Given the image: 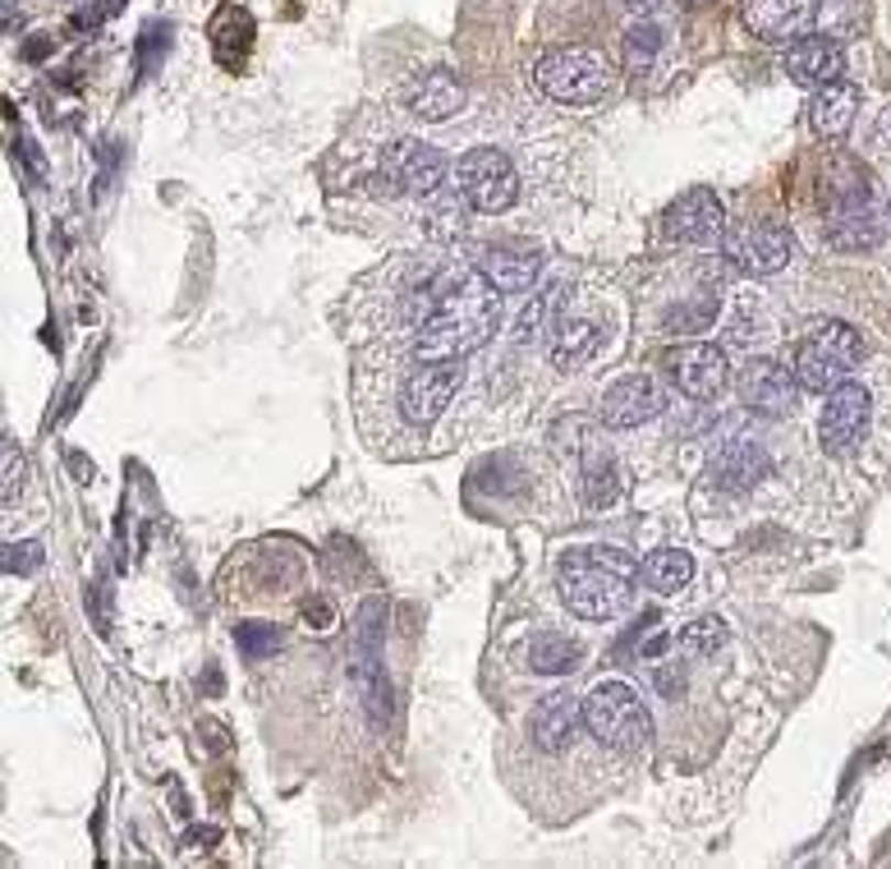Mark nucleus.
I'll return each mask as SVG.
<instances>
[{"instance_id":"1","label":"nucleus","mask_w":891,"mask_h":869,"mask_svg":"<svg viewBox=\"0 0 891 869\" xmlns=\"http://www.w3.org/2000/svg\"><path fill=\"white\" fill-rule=\"evenodd\" d=\"M496 314H502V299H496V286L479 267L446 280V290H437L424 327H418V360H464V354H474L496 331Z\"/></svg>"},{"instance_id":"2","label":"nucleus","mask_w":891,"mask_h":869,"mask_svg":"<svg viewBox=\"0 0 891 869\" xmlns=\"http://www.w3.org/2000/svg\"><path fill=\"white\" fill-rule=\"evenodd\" d=\"M635 580H639V561L620 548H570L557 566L561 598L574 617L584 622H612L620 617L635 598Z\"/></svg>"},{"instance_id":"3","label":"nucleus","mask_w":891,"mask_h":869,"mask_svg":"<svg viewBox=\"0 0 891 869\" xmlns=\"http://www.w3.org/2000/svg\"><path fill=\"white\" fill-rule=\"evenodd\" d=\"M584 727L597 746H607L616 755H644L648 736H652V718L648 704L639 700L635 685L625 681H597L584 695Z\"/></svg>"},{"instance_id":"4","label":"nucleus","mask_w":891,"mask_h":869,"mask_svg":"<svg viewBox=\"0 0 891 869\" xmlns=\"http://www.w3.org/2000/svg\"><path fill=\"white\" fill-rule=\"evenodd\" d=\"M864 360V341H859V331L850 322H836V318H823L814 322L800 337L795 345V382L804 392H836L842 382H850V373L859 369Z\"/></svg>"},{"instance_id":"5","label":"nucleus","mask_w":891,"mask_h":869,"mask_svg":"<svg viewBox=\"0 0 891 869\" xmlns=\"http://www.w3.org/2000/svg\"><path fill=\"white\" fill-rule=\"evenodd\" d=\"M538 88L561 107H588L612 92V65L593 46H561L538 61Z\"/></svg>"},{"instance_id":"6","label":"nucleus","mask_w":891,"mask_h":869,"mask_svg":"<svg viewBox=\"0 0 891 869\" xmlns=\"http://www.w3.org/2000/svg\"><path fill=\"white\" fill-rule=\"evenodd\" d=\"M455 180H460L464 202L479 212H506L519 198V175H515L506 152H496V147L464 152L460 166H455Z\"/></svg>"},{"instance_id":"7","label":"nucleus","mask_w":891,"mask_h":869,"mask_svg":"<svg viewBox=\"0 0 891 869\" xmlns=\"http://www.w3.org/2000/svg\"><path fill=\"white\" fill-rule=\"evenodd\" d=\"M722 253L749 276H772L795 258V240H791V230L777 226V221H749V226L726 230Z\"/></svg>"},{"instance_id":"8","label":"nucleus","mask_w":891,"mask_h":869,"mask_svg":"<svg viewBox=\"0 0 891 869\" xmlns=\"http://www.w3.org/2000/svg\"><path fill=\"white\" fill-rule=\"evenodd\" d=\"M873 424V400L869 392L859 387V382H842L836 392H827V405L818 415V442L827 455H850L864 432Z\"/></svg>"},{"instance_id":"9","label":"nucleus","mask_w":891,"mask_h":869,"mask_svg":"<svg viewBox=\"0 0 891 869\" xmlns=\"http://www.w3.org/2000/svg\"><path fill=\"white\" fill-rule=\"evenodd\" d=\"M455 387H460L455 360H418L414 373L405 377V392H400L405 419L409 424H432L446 405H451Z\"/></svg>"},{"instance_id":"10","label":"nucleus","mask_w":891,"mask_h":869,"mask_svg":"<svg viewBox=\"0 0 891 869\" xmlns=\"http://www.w3.org/2000/svg\"><path fill=\"white\" fill-rule=\"evenodd\" d=\"M740 400L749 405L754 415H768V419H781L795 410L800 400V382L795 373L777 364V360H749L745 373H740Z\"/></svg>"},{"instance_id":"11","label":"nucleus","mask_w":891,"mask_h":869,"mask_svg":"<svg viewBox=\"0 0 891 869\" xmlns=\"http://www.w3.org/2000/svg\"><path fill=\"white\" fill-rule=\"evenodd\" d=\"M671 382L680 392H685L690 400H713L726 392V382H730V369H726V354L717 345H707V341H690V345H680L671 354Z\"/></svg>"},{"instance_id":"12","label":"nucleus","mask_w":891,"mask_h":869,"mask_svg":"<svg viewBox=\"0 0 891 869\" xmlns=\"http://www.w3.org/2000/svg\"><path fill=\"white\" fill-rule=\"evenodd\" d=\"M386 175L396 180L405 194L414 198H432L446 185V157L432 143H418V139H400L391 143L386 152Z\"/></svg>"},{"instance_id":"13","label":"nucleus","mask_w":891,"mask_h":869,"mask_svg":"<svg viewBox=\"0 0 891 869\" xmlns=\"http://www.w3.org/2000/svg\"><path fill=\"white\" fill-rule=\"evenodd\" d=\"M667 235L680 244H717L726 235V212L713 189H690L667 208Z\"/></svg>"},{"instance_id":"14","label":"nucleus","mask_w":891,"mask_h":869,"mask_svg":"<svg viewBox=\"0 0 891 869\" xmlns=\"http://www.w3.org/2000/svg\"><path fill=\"white\" fill-rule=\"evenodd\" d=\"M662 405H667V396L648 373L620 377L616 387H607V396H602V424L607 428H639L648 419H658Z\"/></svg>"},{"instance_id":"15","label":"nucleus","mask_w":891,"mask_h":869,"mask_svg":"<svg viewBox=\"0 0 891 869\" xmlns=\"http://www.w3.org/2000/svg\"><path fill=\"white\" fill-rule=\"evenodd\" d=\"M785 74L800 84V88H823V84H836L846 74V51L836 37H823V33H809V37H795L785 46Z\"/></svg>"},{"instance_id":"16","label":"nucleus","mask_w":891,"mask_h":869,"mask_svg":"<svg viewBox=\"0 0 891 869\" xmlns=\"http://www.w3.org/2000/svg\"><path fill=\"white\" fill-rule=\"evenodd\" d=\"M580 732H588V727H584V700L565 695V690H557V695H542V704L534 708V718H529L534 746L547 750V755L570 750Z\"/></svg>"},{"instance_id":"17","label":"nucleus","mask_w":891,"mask_h":869,"mask_svg":"<svg viewBox=\"0 0 891 869\" xmlns=\"http://www.w3.org/2000/svg\"><path fill=\"white\" fill-rule=\"evenodd\" d=\"M740 14L754 37L763 42H785L800 37L814 19V0H740Z\"/></svg>"},{"instance_id":"18","label":"nucleus","mask_w":891,"mask_h":869,"mask_svg":"<svg viewBox=\"0 0 891 869\" xmlns=\"http://www.w3.org/2000/svg\"><path fill=\"white\" fill-rule=\"evenodd\" d=\"M707 479H713L717 488H726V493H745V488H754L758 479H768V451L758 442H749V438H730L713 455Z\"/></svg>"},{"instance_id":"19","label":"nucleus","mask_w":891,"mask_h":869,"mask_svg":"<svg viewBox=\"0 0 891 869\" xmlns=\"http://www.w3.org/2000/svg\"><path fill=\"white\" fill-rule=\"evenodd\" d=\"M855 111H859V88L846 79L823 84V88H814V97H809V124H814V134H823V139L846 134L855 124Z\"/></svg>"},{"instance_id":"20","label":"nucleus","mask_w":891,"mask_h":869,"mask_svg":"<svg viewBox=\"0 0 891 869\" xmlns=\"http://www.w3.org/2000/svg\"><path fill=\"white\" fill-rule=\"evenodd\" d=\"M409 111L418 120H451L464 111V84L455 79L451 69H432L418 79L414 97H409Z\"/></svg>"},{"instance_id":"21","label":"nucleus","mask_w":891,"mask_h":869,"mask_svg":"<svg viewBox=\"0 0 891 869\" xmlns=\"http://www.w3.org/2000/svg\"><path fill=\"white\" fill-rule=\"evenodd\" d=\"M827 235H832L836 249H850V253H859V249H878V240H882V221H878V212H873V202H855V208H836V212H827Z\"/></svg>"},{"instance_id":"22","label":"nucleus","mask_w":891,"mask_h":869,"mask_svg":"<svg viewBox=\"0 0 891 869\" xmlns=\"http://www.w3.org/2000/svg\"><path fill=\"white\" fill-rule=\"evenodd\" d=\"M479 272L492 280L496 290L519 295V290H529L538 280V258L534 253H519V249H487L479 258Z\"/></svg>"},{"instance_id":"23","label":"nucleus","mask_w":891,"mask_h":869,"mask_svg":"<svg viewBox=\"0 0 891 869\" xmlns=\"http://www.w3.org/2000/svg\"><path fill=\"white\" fill-rule=\"evenodd\" d=\"M524 658H529V668H534V672H542V676H561V672H574V668H580L584 649L574 645V640H565V635H557V630H547V635H534L529 649H524Z\"/></svg>"},{"instance_id":"24","label":"nucleus","mask_w":891,"mask_h":869,"mask_svg":"<svg viewBox=\"0 0 891 869\" xmlns=\"http://www.w3.org/2000/svg\"><path fill=\"white\" fill-rule=\"evenodd\" d=\"M597 341H602V331H597L588 318H561V322H557V341H552V360H557V369L584 364L588 354L597 350Z\"/></svg>"},{"instance_id":"25","label":"nucleus","mask_w":891,"mask_h":869,"mask_svg":"<svg viewBox=\"0 0 891 869\" xmlns=\"http://www.w3.org/2000/svg\"><path fill=\"white\" fill-rule=\"evenodd\" d=\"M694 575V561L690 552H675V548H662V552H652L644 561V584L652 594H680L690 584Z\"/></svg>"},{"instance_id":"26","label":"nucleus","mask_w":891,"mask_h":869,"mask_svg":"<svg viewBox=\"0 0 891 869\" xmlns=\"http://www.w3.org/2000/svg\"><path fill=\"white\" fill-rule=\"evenodd\" d=\"M620 493V474L612 465V455H588V465H584V497L588 506H612Z\"/></svg>"},{"instance_id":"27","label":"nucleus","mask_w":891,"mask_h":869,"mask_svg":"<svg viewBox=\"0 0 891 869\" xmlns=\"http://www.w3.org/2000/svg\"><path fill=\"white\" fill-rule=\"evenodd\" d=\"M662 46H667V37H662L658 23H635L630 37H625V56H630V69H648L652 61H658Z\"/></svg>"},{"instance_id":"28","label":"nucleus","mask_w":891,"mask_h":869,"mask_svg":"<svg viewBox=\"0 0 891 869\" xmlns=\"http://www.w3.org/2000/svg\"><path fill=\"white\" fill-rule=\"evenodd\" d=\"M557 299H561L557 286H552V290H542V295H534V299H529V309H524L519 322H515V337H519V341H538L542 331H547V318H552V309H557Z\"/></svg>"},{"instance_id":"29","label":"nucleus","mask_w":891,"mask_h":869,"mask_svg":"<svg viewBox=\"0 0 891 869\" xmlns=\"http://www.w3.org/2000/svg\"><path fill=\"white\" fill-rule=\"evenodd\" d=\"M726 645V626L717 622V617H698V622H690L685 630H680V649L685 653H713V649H722Z\"/></svg>"},{"instance_id":"30","label":"nucleus","mask_w":891,"mask_h":869,"mask_svg":"<svg viewBox=\"0 0 891 869\" xmlns=\"http://www.w3.org/2000/svg\"><path fill=\"white\" fill-rule=\"evenodd\" d=\"M280 645V635L272 630V626H240V649H244V658H262V653H272Z\"/></svg>"},{"instance_id":"31","label":"nucleus","mask_w":891,"mask_h":869,"mask_svg":"<svg viewBox=\"0 0 891 869\" xmlns=\"http://www.w3.org/2000/svg\"><path fill=\"white\" fill-rule=\"evenodd\" d=\"M37 552H42L37 543H19V548H10L6 566H10V571H33V566H37Z\"/></svg>"},{"instance_id":"32","label":"nucleus","mask_w":891,"mask_h":869,"mask_svg":"<svg viewBox=\"0 0 891 869\" xmlns=\"http://www.w3.org/2000/svg\"><path fill=\"white\" fill-rule=\"evenodd\" d=\"M878 147H891V107H887L882 120H878Z\"/></svg>"},{"instance_id":"33","label":"nucleus","mask_w":891,"mask_h":869,"mask_svg":"<svg viewBox=\"0 0 891 869\" xmlns=\"http://www.w3.org/2000/svg\"><path fill=\"white\" fill-rule=\"evenodd\" d=\"M625 6H630L635 14H648V10H658V6H662V0H625Z\"/></svg>"},{"instance_id":"34","label":"nucleus","mask_w":891,"mask_h":869,"mask_svg":"<svg viewBox=\"0 0 891 869\" xmlns=\"http://www.w3.org/2000/svg\"><path fill=\"white\" fill-rule=\"evenodd\" d=\"M308 612H312V622H322V626H327V622H331V607H327V603H312V607H308Z\"/></svg>"},{"instance_id":"35","label":"nucleus","mask_w":891,"mask_h":869,"mask_svg":"<svg viewBox=\"0 0 891 869\" xmlns=\"http://www.w3.org/2000/svg\"><path fill=\"white\" fill-rule=\"evenodd\" d=\"M887 217H891V202H887Z\"/></svg>"}]
</instances>
